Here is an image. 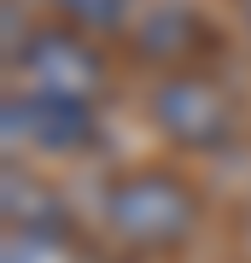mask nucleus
<instances>
[{"instance_id":"4","label":"nucleus","mask_w":251,"mask_h":263,"mask_svg":"<svg viewBox=\"0 0 251 263\" xmlns=\"http://www.w3.org/2000/svg\"><path fill=\"white\" fill-rule=\"evenodd\" d=\"M152 117L164 123V135H176L181 146H222L234 129L228 100L216 94L199 76H169V82L152 94Z\"/></svg>"},{"instance_id":"3","label":"nucleus","mask_w":251,"mask_h":263,"mask_svg":"<svg viewBox=\"0 0 251 263\" xmlns=\"http://www.w3.org/2000/svg\"><path fill=\"white\" fill-rule=\"evenodd\" d=\"M18 70L29 76V88H41V94H65V100H93V88H100V53L88 47L76 29H47L35 35L18 59Z\"/></svg>"},{"instance_id":"6","label":"nucleus","mask_w":251,"mask_h":263,"mask_svg":"<svg viewBox=\"0 0 251 263\" xmlns=\"http://www.w3.org/2000/svg\"><path fill=\"white\" fill-rule=\"evenodd\" d=\"M6 216H12L18 228H41V234H53L59 205H53L29 176H6Z\"/></svg>"},{"instance_id":"8","label":"nucleus","mask_w":251,"mask_h":263,"mask_svg":"<svg viewBox=\"0 0 251 263\" xmlns=\"http://www.w3.org/2000/svg\"><path fill=\"white\" fill-rule=\"evenodd\" d=\"M59 12L70 24H82V29H123L129 0H59Z\"/></svg>"},{"instance_id":"2","label":"nucleus","mask_w":251,"mask_h":263,"mask_svg":"<svg viewBox=\"0 0 251 263\" xmlns=\"http://www.w3.org/2000/svg\"><path fill=\"white\" fill-rule=\"evenodd\" d=\"M88 135H93L88 100L41 94V88H24V94L6 100V141H29L41 152H70V146H88Z\"/></svg>"},{"instance_id":"1","label":"nucleus","mask_w":251,"mask_h":263,"mask_svg":"<svg viewBox=\"0 0 251 263\" xmlns=\"http://www.w3.org/2000/svg\"><path fill=\"white\" fill-rule=\"evenodd\" d=\"M193 216H199L193 193L176 176H158V170L129 176V181H117L105 193V222L129 246H176V240H187Z\"/></svg>"},{"instance_id":"5","label":"nucleus","mask_w":251,"mask_h":263,"mask_svg":"<svg viewBox=\"0 0 251 263\" xmlns=\"http://www.w3.org/2000/svg\"><path fill=\"white\" fill-rule=\"evenodd\" d=\"M205 47H216V29H205L187 6H158V12H146V18L134 24V53L140 59L176 65V59H193Z\"/></svg>"},{"instance_id":"7","label":"nucleus","mask_w":251,"mask_h":263,"mask_svg":"<svg viewBox=\"0 0 251 263\" xmlns=\"http://www.w3.org/2000/svg\"><path fill=\"white\" fill-rule=\"evenodd\" d=\"M6 263H76V257H70V246L59 240V234H41V228H12Z\"/></svg>"},{"instance_id":"9","label":"nucleus","mask_w":251,"mask_h":263,"mask_svg":"<svg viewBox=\"0 0 251 263\" xmlns=\"http://www.w3.org/2000/svg\"><path fill=\"white\" fill-rule=\"evenodd\" d=\"M245 24H251V0H245Z\"/></svg>"}]
</instances>
